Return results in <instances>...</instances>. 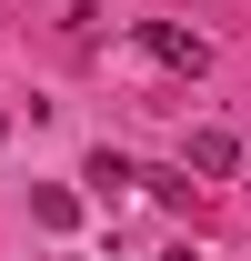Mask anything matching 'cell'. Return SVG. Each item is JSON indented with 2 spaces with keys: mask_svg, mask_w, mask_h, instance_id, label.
<instances>
[{
  "mask_svg": "<svg viewBox=\"0 0 251 261\" xmlns=\"http://www.w3.org/2000/svg\"><path fill=\"white\" fill-rule=\"evenodd\" d=\"M191 171H201V181H231V171H241V141H231V130H191V151H181Z\"/></svg>",
  "mask_w": 251,
  "mask_h": 261,
  "instance_id": "obj_2",
  "label": "cell"
},
{
  "mask_svg": "<svg viewBox=\"0 0 251 261\" xmlns=\"http://www.w3.org/2000/svg\"><path fill=\"white\" fill-rule=\"evenodd\" d=\"M141 50H151L161 70H191V81L211 70V40H201V31H181V20H141Z\"/></svg>",
  "mask_w": 251,
  "mask_h": 261,
  "instance_id": "obj_1",
  "label": "cell"
},
{
  "mask_svg": "<svg viewBox=\"0 0 251 261\" xmlns=\"http://www.w3.org/2000/svg\"><path fill=\"white\" fill-rule=\"evenodd\" d=\"M81 181H91V191H101V201H121V191H131V181H141V171H131V161H121V151H91V171H81Z\"/></svg>",
  "mask_w": 251,
  "mask_h": 261,
  "instance_id": "obj_3",
  "label": "cell"
},
{
  "mask_svg": "<svg viewBox=\"0 0 251 261\" xmlns=\"http://www.w3.org/2000/svg\"><path fill=\"white\" fill-rule=\"evenodd\" d=\"M161 261H201V251H161Z\"/></svg>",
  "mask_w": 251,
  "mask_h": 261,
  "instance_id": "obj_4",
  "label": "cell"
},
{
  "mask_svg": "<svg viewBox=\"0 0 251 261\" xmlns=\"http://www.w3.org/2000/svg\"><path fill=\"white\" fill-rule=\"evenodd\" d=\"M0 141H10V111H0Z\"/></svg>",
  "mask_w": 251,
  "mask_h": 261,
  "instance_id": "obj_5",
  "label": "cell"
}]
</instances>
